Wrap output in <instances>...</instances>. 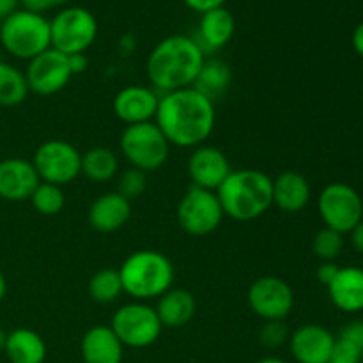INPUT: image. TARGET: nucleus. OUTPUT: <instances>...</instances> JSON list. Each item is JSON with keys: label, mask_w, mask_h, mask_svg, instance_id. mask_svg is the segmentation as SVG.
Instances as JSON below:
<instances>
[{"label": "nucleus", "mask_w": 363, "mask_h": 363, "mask_svg": "<svg viewBox=\"0 0 363 363\" xmlns=\"http://www.w3.org/2000/svg\"><path fill=\"white\" fill-rule=\"evenodd\" d=\"M155 123L170 145L195 149L215 130V103L195 87L167 92L160 96Z\"/></svg>", "instance_id": "nucleus-1"}, {"label": "nucleus", "mask_w": 363, "mask_h": 363, "mask_svg": "<svg viewBox=\"0 0 363 363\" xmlns=\"http://www.w3.org/2000/svg\"><path fill=\"white\" fill-rule=\"evenodd\" d=\"M206 60V53L190 35L174 34L162 39L145 60V73L156 92L181 91L194 87Z\"/></svg>", "instance_id": "nucleus-2"}, {"label": "nucleus", "mask_w": 363, "mask_h": 363, "mask_svg": "<svg viewBox=\"0 0 363 363\" xmlns=\"http://www.w3.org/2000/svg\"><path fill=\"white\" fill-rule=\"evenodd\" d=\"M223 215L252 222L273 206V179L259 169L233 170L216 190Z\"/></svg>", "instance_id": "nucleus-3"}, {"label": "nucleus", "mask_w": 363, "mask_h": 363, "mask_svg": "<svg viewBox=\"0 0 363 363\" xmlns=\"http://www.w3.org/2000/svg\"><path fill=\"white\" fill-rule=\"evenodd\" d=\"M124 294L135 301L158 300L172 289L174 266L165 254L158 250H137L128 255L119 268Z\"/></svg>", "instance_id": "nucleus-4"}, {"label": "nucleus", "mask_w": 363, "mask_h": 363, "mask_svg": "<svg viewBox=\"0 0 363 363\" xmlns=\"http://www.w3.org/2000/svg\"><path fill=\"white\" fill-rule=\"evenodd\" d=\"M0 48L20 60H32L52 48L50 20L45 14L16 9L0 21Z\"/></svg>", "instance_id": "nucleus-5"}, {"label": "nucleus", "mask_w": 363, "mask_h": 363, "mask_svg": "<svg viewBox=\"0 0 363 363\" xmlns=\"http://www.w3.org/2000/svg\"><path fill=\"white\" fill-rule=\"evenodd\" d=\"M119 147L126 162L142 172H156L167 163L170 144L155 121L124 128Z\"/></svg>", "instance_id": "nucleus-6"}, {"label": "nucleus", "mask_w": 363, "mask_h": 363, "mask_svg": "<svg viewBox=\"0 0 363 363\" xmlns=\"http://www.w3.org/2000/svg\"><path fill=\"white\" fill-rule=\"evenodd\" d=\"M50 38L64 55L85 53L98 38V20L85 7L66 6L50 20Z\"/></svg>", "instance_id": "nucleus-7"}, {"label": "nucleus", "mask_w": 363, "mask_h": 363, "mask_svg": "<svg viewBox=\"0 0 363 363\" xmlns=\"http://www.w3.org/2000/svg\"><path fill=\"white\" fill-rule=\"evenodd\" d=\"M110 328L124 347L144 350L160 339L163 326L155 307L145 301L133 300L113 312Z\"/></svg>", "instance_id": "nucleus-8"}, {"label": "nucleus", "mask_w": 363, "mask_h": 363, "mask_svg": "<svg viewBox=\"0 0 363 363\" xmlns=\"http://www.w3.org/2000/svg\"><path fill=\"white\" fill-rule=\"evenodd\" d=\"M38 172L39 181L66 186L82 176V152L62 138L45 140L30 160Z\"/></svg>", "instance_id": "nucleus-9"}, {"label": "nucleus", "mask_w": 363, "mask_h": 363, "mask_svg": "<svg viewBox=\"0 0 363 363\" xmlns=\"http://www.w3.org/2000/svg\"><path fill=\"white\" fill-rule=\"evenodd\" d=\"M177 223L190 236H209L223 222V209L216 191L190 186L176 209Z\"/></svg>", "instance_id": "nucleus-10"}, {"label": "nucleus", "mask_w": 363, "mask_h": 363, "mask_svg": "<svg viewBox=\"0 0 363 363\" xmlns=\"http://www.w3.org/2000/svg\"><path fill=\"white\" fill-rule=\"evenodd\" d=\"M318 211L328 229L350 234L363 218V201L347 183L326 184L318 195Z\"/></svg>", "instance_id": "nucleus-11"}, {"label": "nucleus", "mask_w": 363, "mask_h": 363, "mask_svg": "<svg viewBox=\"0 0 363 363\" xmlns=\"http://www.w3.org/2000/svg\"><path fill=\"white\" fill-rule=\"evenodd\" d=\"M248 307L262 321H286L294 308V291L284 279L266 275L248 287Z\"/></svg>", "instance_id": "nucleus-12"}, {"label": "nucleus", "mask_w": 363, "mask_h": 363, "mask_svg": "<svg viewBox=\"0 0 363 363\" xmlns=\"http://www.w3.org/2000/svg\"><path fill=\"white\" fill-rule=\"evenodd\" d=\"M30 92L38 96H53L67 87L73 78L67 55L59 50L48 48L28 60L27 69L23 71Z\"/></svg>", "instance_id": "nucleus-13"}, {"label": "nucleus", "mask_w": 363, "mask_h": 363, "mask_svg": "<svg viewBox=\"0 0 363 363\" xmlns=\"http://www.w3.org/2000/svg\"><path fill=\"white\" fill-rule=\"evenodd\" d=\"M188 177L191 186L204 188V190L216 191L220 184L227 179L233 169L230 162L222 149L215 145L202 144L191 151L186 163Z\"/></svg>", "instance_id": "nucleus-14"}, {"label": "nucleus", "mask_w": 363, "mask_h": 363, "mask_svg": "<svg viewBox=\"0 0 363 363\" xmlns=\"http://www.w3.org/2000/svg\"><path fill=\"white\" fill-rule=\"evenodd\" d=\"M160 94L145 85H126L116 94L112 103L113 113L126 126L151 123L158 112Z\"/></svg>", "instance_id": "nucleus-15"}, {"label": "nucleus", "mask_w": 363, "mask_h": 363, "mask_svg": "<svg viewBox=\"0 0 363 363\" xmlns=\"http://www.w3.org/2000/svg\"><path fill=\"white\" fill-rule=\"evenodd\" d=\"M335 335L321 325H303L289 335V351L298 363H330Z\"/></svg>", "instance_id": "nucleus-16"}, {"label": "nucleus", "mask_w": 363, "mask_h": 363, "mask_svg": "<svg viewBox=\"0 0 363 363\" xmlns=\"http://www.w3.org/2000/svg\"><path fill=\"white\" fill-rule=\"evenodd\" d=\"M39 183L41 181L30 160L6 158L0 162V199L2 201H28Z\"/></svg>", "instance_id": "nucleus-17"}, {"label": "nucleus", "mask_w": 363, "mask_h": 363, "mask_svg": "<svg viewBox=\"0 0 363 363\" xmlns=\"http://www.w3.org/2000/svg\"><path fill=\"white\" fill-rule=\"evenodd\" d=\"M131 218V202L117 191H106L92 201L89 208V225L101 234H112L123 229Z\"/></svg>", "instance_id": "nucleus-18"}, {"label": "nucleus", "mask_w": 363, "mask_h": 363, "mask_svg": "<svg viewBox=\"0 0 363 363\" xmlns=\"http://www.w3.org/2000/svg\"><path fill=\"white\" fill-rule=\"evenodd\" d=\"M234 32H236V20L233 13L225 7H216L201 14L197 35L194 39L204 53L218 52L229 45Z\"/></svg>", "instance_id": "nucleus-19"}, {"label": "nucleus", "mask_w": 363, "mask_h": 363, "mask_svg": "<svg viewBox=\"0 0 363 363\" xmlns=\"http://www.w3.org/2000/svg\"><path fill=\"white\" fill-rule=\"evenodd\" d=\"M80 353L85 363H123L124 346L110 326L96 325L82 337Z\"/></svg>", "instance_id": "nucleus-20"}, {"label": "nucleus", "mask_w": 363, "mask_h": 363, "mask_svg": "<svg viewBox=\"0 0 363 363\" xmlns=\"http://www.w3.org/2000/svg\"><path fill=\"white\" fill-rule=\"evenodd\" d=\"M311 197V183L303 174L286 170L273 179V206L287 215L303 211Z\"/></svg>", "instance_id": "nucleus-21"}, {"label": "nucleus", "mask_w": 363, "mask_h": 363, "mask_svg": "<svg viewBox=\"0 0 363 363\" xmlns=\"http://www.w3.org/2000/svg\"><path fill=\"white\" fill-rule=\"evenodd\" d=\"M330 301L346 314L363 311V269L358 266H344L328 287Z\"/></svg>", "instance_id": "nucleus-22"}, {"label": "nucleus", "mask_w": 363, "mask_h": 363, "mask_svg": "<svg viewBox=\"0 0 363 363\" xmlns=\"http://www.w3.org/2000/svg\"><path fill=\"white\" fill-rule=\"evenodd\" d=\"M155 308L163 328L176 330L186 326L195 318L197 301L188 289L172 287L158 298Z\"/></svg>", "instance_id": "nucleus-23"}, {"label": "nucleus", "mask_w": 363, "mask_h": 363, "mask_svg": "<svg viewBox=\"0 0 363 363\" xmlns=\"http://www.w3.org/2000/svg\"><path fill=\"white\" fill-rule=\"evenodd\" d=\"M4 353L11 363H45L46 344L34 330L16 328L7 333Z\"/></svg>", "instance_id": "nucleus-24"}, {"label": "nucleus", "mask_w": 363, "mask_h": 363, "mask_svg": "<svg viewBox=\"0 0 363 363\" xmlns=\"http://www.w3.org/2000/svg\"><path fill=\"white\" fill-rule=\"evenodd\" d=\"M230 82H233V71L229 64L223 62L222 59H206L194 87L215 103L229 91Z\"/></svg>", "instance_id": "nucleus-25"}, {"label": "nucleus", "mask_w": 363, "mask_h": 363, "mask_svg": "<svg viewBox=\"0 0 363 363\" xmlns=\"http://www.w3.org/2000/svg\"><path fill=\"white\" fill-rule=\"evenodd\" d=\"M119 172V158L108 147H91L82 155V174L92 183H108Z\"/></svg>", "instance_id": "nucleus-26"}, {"label": "nucleus", "mask_w": 363, "mask_h": 363, "mask_svg": "<svg viewBox=\"0 0 363 363\" xmlns=\"http://www.w3.org/2000/svg\"><path fill=\"white\" fill-rule=\"evenodd\" d=\"M30 94L27 78L21 69L2 60L0 62V106H18Z\"/></svg>", "instance_id": "nucleus-27"}, {"label": "nucleus", "mask_w": 363, "mask_h": 363, "mask_svg": "<svg viewBox=\"0 0 363 363\" xmlns=\"http://www.w3.org/2000/svg\"><path fill=\"white\" fill-rule=\"evenodd\" d=\"M123 282L119 269L103 268L96 272L89 280V296L92 301L101 305H110L123 296Z\"/></svg>", "instance_id": "nucleus-28"}, {"label": "nucleus", "mask_w": 363, "mask_h": 363, "mask_svg": "<svg viewBox=\"0 0 363 363\" xmlns=\"http://www.w3.org/2000/svg\"><path fill=\"white\" fill-rule=\"evenodd\" d=\"M28 201H30L32 208L39 215L45 216H55L66 208V195H64L62 188L55 186V184L43 183V181L38 184V188H35Z\"/></svg>", "instance_id": "nucleus-29"}, {"label": "nucleus", "mask_w": 363, "mask_h": 363, "mask_svg": "<svg viewBox=\"0 0 363 363\" xmlns=\"http://www.w3.org/2000/svg\"><path fill=\"white\" fill-rule=\"evenodd\" d=\"M312 250L321 262H335L344 250V234L323 227L312 241Z\"/></svg>", "instance_id": "nucleus-30"}, {"label": "nucleus", "mask_w": 363, "mask_h": 363, "mask_svg": "<svg viewBox=\"0 0 363 363\" xmlns=\"http://www.w3.org/2000/svg\"><path fill=\"white\" fill-rule=\"evenodd\" d=\"M145 188H147V174L130 167V169L124 170L119 176V179H117L116 191L131 202L135 201V199L140 197L145 191Z\"/></svg>", "instance_id": "nucleus-31"}, {"label": "nucleus", "mask_w": 363, "mask_h": 363, "mask_svg": "<svg viewBox=\"0 0 363 363\" xmlns=\"http://www.w3.org/2000/svg\"><path fill=\"white\" fill-rule=\"evenodd\" d=\"M259 342L268 350H277L289 342V328L284 321H264L259 330Z\"/></svg>", "instance_id": "nucleus-32"}, {"label": "nucleus", "mask_w": 363, "mask_h": 363, "mask_svg": "<svg viewBox=\"0 0 363 363\" xmlns=\"http://www.w3.org/2000/svg\"><path fill=\"white\" fill-rule=\"evenodd\" d=\"M362 354L357 347L351 342L344 339H337L335 346H333L332 358H330V363H360Z\"/></svg>", "instance_id": "nucleus-33"}, {"label": "nucleus", "mask_w": 363, "mask_h": 363, "mask_svg": "<svg viewBox=\"0 0 363 363\" xmlns=\"http://www.w3.org/2000/svg\"><path fill=\"white\" fill-rule=\"evenodd\" d=\"M340 339L347 340V342L353 344L362 354V360H363V319H358V321L350 323L346 328L340 332Z\"/></svg>", "instance_id": "nucleus-34"}, {"label": "nucleus", "mask_w": 363, "mask_h": 363, "mask_svg": "<svg viewBox=\"0 0 363 363\" xmlns=\"http://www.w3.org/2000/svg\"><path fill=\"white\" fill-rule=\"evenodd\" d=\"M69 0H20L21 9L32 11V13L45 14L46 11L53 9V7H66Z\"/></svg>", "instance_id": "nucleus-35"}, {"label": "nucleus", "mask_w": 363, "mask_h": 363, "mask_svg": "<svg viewBox=\"0 0 363 363\" xmlns=\"http://www.w3.org/2000/svg\"><path fill=\"white\" fill-rule=\"evenodd\" d=\"M339 269H340V266L335 264V262H321V264L318 266L315 277H318L319 284H323L325 287H328L330 284L333 282V279L337 277Z\"/></svg>", "instance_id": "nucleus-36"}, {"label": "nucleus", "mask_w": 363, "mask_h": 363, "mask_svg": "<svg viewBox=\"0 0 363 363\" xmlns=\"http://www.w3.org/2000/svg\"><path fill=\"white\" fill-rule=\"evenodd\" d=\"M184 6L190 7L191 11H195V13H208V11L211 9H216V7H223V4L227 2V0H183Z\"/></svg>", "instance_id": "nucleus-37"}, {"label": "nucleus", "mask_w": 363, "mask_h": 363, "mask_svg": "<svg viewBox=\"0 0 363 363\" xmlns=\"http://www.w3.org/2000/svg\"><path fill=\"white\" fill-rule=\"evenodd\" d=\"M67 60H69V67H71V73H73V77L74 74L84 73V71L89 67V59L85 53H74V55H67Z\"/></svg>", "instance_id": "nucleus-38"}, {"label": "nucleus", "mask_w": 363, "mask_h": 363, "mask_svg": "<svg viewBox=\"0 0 363 363\" xmlns=\"http://www.w3.org/2000/svg\"><path fill=\"white\" fill-rule=\"evenodd\" d=\"M351 45H353L354 52H357L363 59V21L360 25H357V28L353 30V35H351Z\"/></svg>", "instance_id": "nucleus-39"}, {"label": "nucleus", "mask_w": 363, "mask_h": 363, "mask_svg": "<svg viewBox=\"0 0 363 363\" xmlns=\"http://www.w3.org/2000/svg\"><path fill=\"white\" fill-rule=\"evenodd\" d=\"M18 6H20V0H0V21L6 20L16 9H20Z\"/></svg>", "instance_id": "nucleus-40"}, {"label": "nucleus", "mask_w": 363, "mask_h": 363, "mask_svg": "<svg viewBox=\"0 0 363 363\" xmlns=\"http://www.w3.org/2000/svg\"><path fill=\"white\" fill-rule=\"evenodd\" d=\"M350 234H351V243H353V247L357 248L360 254H363V218Z\"/></svg>", "instance_id": "nucleus-41"}, {"label": "nucleus", "mask_w": 363, "mask_h": 363, "mask_svg": "<svg viewBox=\"0 0 363 363\" xmlns=\"http://www.w3.org/2000/svg\"><path fill=\"white\" fill-rule=\"evenodd\" d=\"M121 48L124 50V52H131V50L135 48V41H133V38H131V35H124L123 39H121Z\"/></svg>", "instance_id": "nucleus-42"}, {"label": "nucleus", "mask_w": 363, "mask_h": 363, "mask_svg": "<svg viewBox=\"0 0 363 363\" xmlns=\"http://www.w3.org/2000/svg\"><path fill=\"white\" fill-rule=\"evenodd\" d=\"M6 294H7V280H6V277H4V273L0 272V303L4 301Z\"/></svg>", "instance_id": "nucleus-43"}, {"label": "nucleus", "mask_w": 363, "mask_h": 363, "mask_svg": "<svg viewBox=\"0 0 363 363\" xmlns=\"http://www.w3.org/2000/svg\"><path fill=\"white\" fill-rule=\"evenodd\" d=\"M255 363H287V362L282 360L280 357H264V358H261V360L255 362Z\"/></svg>", "instance_id": "nucleus-44"}, {"label": "nucleus", "mask_w": 363, "mask_h": 363, "mask_svg": "<svg viewBox=\"0 0 363 363\" xmlns=\"http://www.w3.org/2000/svg\"><path fill=\"white\" fill-rule=\"evenodd\" d=\"M6 340H7V332H4V330L0 328V353H4V350H6Z\"/></svg>", "instance_id": "nucleus-45"}, {"label": "nucleus", "mask_w": 363, "mask_h": 363, "mask_svg": "<svg viewBox=\"0 0 363 363\" xmlns=\"http://www.w3.org/2000/svg\"><path fill=\"white\" fill-rule=\"evenodd\" d=\"M4 60V57H2V48H0V62H2Z\"/></svg>", "instance_id": "nucleus-46"}]
</instances>
